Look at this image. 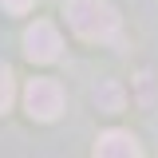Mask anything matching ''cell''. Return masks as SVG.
I'll list each match as a JSON object with an SVG mask.
<instances>
[{"mask_svg":"<svg viewBox=\"0 0 158 158\" xmlns=\"http://www.w3.org/2000/svg\"><path fill=\"white\" fill-rule=\"evenodd\" d=\"M63 16L71 32L87 44H115L123 36V16L111 0H63Z\"/></svg>","mask_w":158,"mask_h":158,"instance_id":"1","label":"cell"},{"mask_svg":"<svg viewBox=\"0 0 158 158\" xmlns=\"http://www.w3.org/2000/svg\"><path fill=\"white\" fill-rule=\"evenodd\" d=\"M12 99H16V79H12V67L8 63H0V115L12 107Z\"/></svg>","mask_w":158,"mask_h":158,"instance_id":"6","label":"cell"},{"mask_svg":"<svg viewBox=\"0 0 158 158\" xmlns=\"http://www.w3.org/2000/svg\"><path fill=\"white\" fill-rule=\"evenodd\" d=\"M95 158H142V146L131 131H103L95 138Z\"/></svg>","mask_w":158,"mask_h":158,"instance_id":"4","label":"cell"},{"mask_svg":"<svg viewBox=\"0 0 158 158\" xmlns=\"http://www.w3.org/2000/svg\"><path fill=\"white\" fill-rule=\"evenodd\" d=\"M95 99H99V111H118V107H123V87H118L115 79H107L95 91Z\"/></svg>","mask_w":158,"mask_h":158,"instance_id":"5","label":"cell"},{"mask_svg":"<svg viewBox=\"0 0 158 158\" xmlns=\"http://www.w3.org/2000/svg\"><path fill=\"white\" fill-rule=\"evenodd\" d=\"M0 4H4L8 12H16V16H24V12H28V8L36 4V0H0Z\"/></svg>","mask_w":158,"mask_h":158,"instance_id":"7","label":"cell"},{"mask_svg":"<svg viewBox=\"0 0 158 158\" xmlns=\"http://www.w3.org/2000/svg\"><path fill=\"white\" fill-rule=\"evenodd\" d=\"M59 48H63L59 28L48 24V20H36L24 32V56L32 59V63H52V59H59Z\"/></svg>","mask_w":158,"mask_h":158,"instance_id":"3","label":"cell"},{"mask_svg":"<svg viewBox=\"0 0 158 158\" xmlns=\"http://www.w3.org/2000/svg\"><path fill=\"white\" fill-rule=\"evenodd\" d=\"M24 107H28L32 118L52 123V118L63 115V87H59L56 79H48V75L28 79V87H24Z\"/></svg>","mask_w":158,"mask_h":158,"instance_id":"2","label":"cell"}]
</instances>
